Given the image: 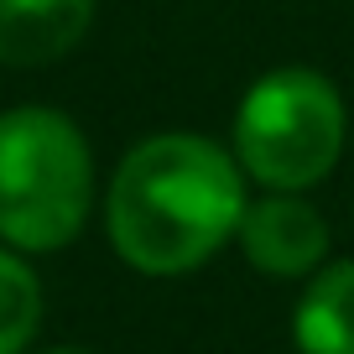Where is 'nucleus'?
<instances>
[{
	"instance_id": "nucleus-7",
	"label": "nucleus",
	"mask_w": 354,
	"mask_h": 354,
	"mask_svg": "<svg viewBox=\"0 0 354 354\" xmlns=\"http://www.w3.org/2000/svg\"><path fill=\"white\" fill-rule=\"evenodd\" d=\"M42 323V281L21 255L0 250V354H21Z\"/></svg>"
},
{
	"instance_id": "nucleus-6",
	"label": "nucleus",
	"mask_w": 354,
	"mask_h": 354,
	"mask_svg": "<svg viewBox=\"0 0 354 354\" xmlns=\"http://www.w3.org/2000/svg\"><path fill=\"white\" fill-rule=\"evenodd\" d=\"M292 339L297 354H354V261H328L308 277Z\"/></svg>"
},
{
	"instance_id": "nucleus-1",
	"label": "nucleus",
	"mask_w": 354,
	"mask_h": 354,
	"mask_svg": "<svg viewBox=\"0 0 354 354\" xmlns=\"http://www.w3.org/2000/svg\"><path fill=\"white\" fill-rule=\"evenodd\" d=\"M245 172L209 136H146L104 193L110 245L141 277H188L224 250L245 214Z\"/></svg>"
},
{
	"instance_id": "nucleus-8",
	"label": "nucleus",
	"mask_w": 354,
	"mask_h": 354,
	"mask_svg": "<svg viewBox=\"0 0 354 354\" xmlns=\"http://www.w3.org/2000/svg\"><path fill=\"white\" fill-rule=\"evenodd\" d=\"M47 354H84V349H47Z\"/></svg>"
},
{
	"instance_id": "nucleus-2",
	"label": "nucleus",
	"mask_w": 354,
	"mask_h": 354,
	"mask_svg": "<svg viewBox=\"0 0 354 354\" xmlns=\"http://www.w3.org/2000/svg\"><path fill=\"white\" fill-rule=\"evenodd\" d=\"M94 203V156L63 110L21 104L0 115V240L47 255L78 240Z\"/></svg>"
},
{
	"instance_id": "nucleus-5",
	"label": "nucleus",
	"mask_w": 354,
	"mask_h": 354,
	"mask_svg": "<svg viewBox=\"0 0 354 354\" xmlns=\"http://www.w3.org/2000/svg\"><path fill=\"white\" fill-rule=\"evenodd\" d=\"M94 26V0H0V63L47 68Z\"/></svg>"
},
{
	"instance_id": "nucleus-4",
	"label": "nucleus",
	"mask_w": 354,
	"mask_h": 354,
	"mask_svg": "<svg viewBox=\"0 0 354 354\" xmlns=\"http://www.w3.org/2000/svg\"><path fill=\"white\" fill-rule=\"evenodd\" d=\"M234 240L261 277L297 281L313 277L328 255V219L302 193H261L245 203Z\"/></svg>"
},
{
	"instance_id": "nucleus-3",
	"label": "nucleus",
	"mask_w": 354,
	"mask_h": 354,
	"mask_svg": "<svg viewBox=\"0 0 354 354\" xmlns=\"http://www.w3.org/2000/svg\"><path fill=\"white\" fill-rule=\"evenodd\" d=\"M349 115L318 68H271L234 110V162L266 193H308L339 167Z\"/></svg>"
}]
</instances>
